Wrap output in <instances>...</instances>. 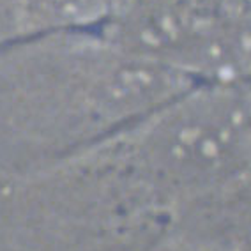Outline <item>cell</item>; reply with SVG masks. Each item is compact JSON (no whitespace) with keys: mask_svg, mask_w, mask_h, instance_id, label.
<instances>
[{"mask_svg":"<svg viewBox=\"0 0 251 251\" xmlns=\"http://www.w3.org/2000/svg\"><path fill=\"white\" fill-rule=\"evenodd\" d=\"M156 244L165 251H251V166L188 207Z\"/></svg>","mask_w":251,"mask_h":251,"instance_id":"1","label":"cell"},{"mask_svg":"<svg viewBox=\"0 0 251 251\" xmlns=\"http://www.w3.org/2000/svg\"><path fill=\"white\" fill-rule=\"evenodd\" d=\"M244 83V90H246V98H248V103H250V108H251V80H246L242 81Z\"/></svg>","mask_w":251,"mask_h":251,"instance_id":"2","label":"cell"}]
</instances>
